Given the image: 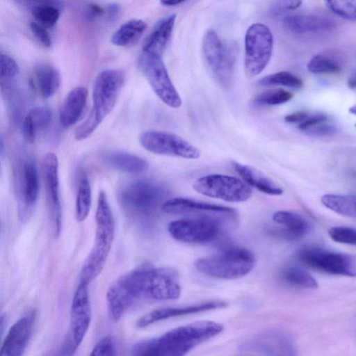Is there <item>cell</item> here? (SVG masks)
Masks as SVG:
<instances>
[{
  "label": "cell",
  "instance_id": "6da1fadb",
  "mask_svg": "<svg viewBox=\"0 0 356 356\" xmlns=\"http://www.w3.org/2000/svg\"><path fill=\"white\" fill-rule=\"evenodd\" d=\"M222 324L200 321L172 329L161 336L140 341L131 348L137 356H182L220 334Z\"/></svg>",
  "mask_w": 356,
  "mask_h": 356
},
{
  "label": "cell",
  "instance_id": "7a4b0ae2",
  "mask_svg": "<svg viewBox=\"0 0 356 356\" xmlns=\"http://www.w3.org/2000/svg\"><path fill=\"white\" fill-rule=\"evenodd\" d=\"M95 237L94 245L85 260L80 281L87 284L98 277L106 263L115 236L113 215L104 191L99 193L95 212Z\"/></svg>",
  "mask_w": 356,
  "mask_h": 356
},
{
  "label": "cell",
  "instance_id": "3957f363",
  "mask_svg": "<svg viewBox=\"0 0 356 356\" xmlns=\"http://www.w3.org/2000/svg\"><path fill=\"white\" fill-rule=\"evenodd\" d=\"M168 191L162 184L138 179L124 184L118 191V200L128 214L145 218L152 216L165 202Z\"/></svg>",
  "mask_w": 356,
  "mask_h": 356
},
{
  "label": "cell",
  "instance_id": "277c9868",
  "mask_svg": "<svg viewBox=\"0 0 356 356\" xmlns=\"http://www.w3.org/2000/svg\"><path fill=\"white\" fill-rule=\"evenodd\" d=\"M253 253L243 248L234 247L213 255L197 259L195 268L200 273L218 279L233 280L248 275L254 268Z\"/></svg>",
  "mask_w": 356,
  "mask_h": 356
},
{
  "label": "cell",
  "instance_id": "5b68a950",
  "mask_svg": "<svg viewBox=\"0 0 356 356\" xmlns=\"http://www.w3.org/2000/svg\"><path fill=\"white\" fill-rule=\"evenodd\" d=\"M219 215H194L172 221L168 225L170 234L177 241L187 243H206L214 240L220 232Z\"/></svg>",
  "mask_w": 356,
  "mask_h": 356
},
{
  "label": "cell",
  "instance_id": "8992f818",
  "mask_svg": "<svg viewBox=\"0 0 356 356\" xmlns=\"http://www.w3.org/2000/svg\"><path fill=\"white\" fill-rule=\"evenodd\" d=\"M200 194L228 202H242L249 200L252 191L244 181L236 177L222 174L202 176L193 184Z\"/></svg>",
  "mask_w": 356,
  "mask_h": 356
},
{
  "label": "cell",
  "instance_id": "52a82bcc",
  "mask_svg": "<svg viewBox=\"0 0 356 356\" xmlns=\"http://www.w3.org/2000/svg\"><path fill=\"white\" fill-rule=\"evenodd\" d=\"M273 38L268 27L263 24L251 25L245 37L244 68L249 77L259 75L268 64L272 55Z\"/></svg>",
  "mask_w": 356,
  "mask_h": 356
},
{
  "label": "cell",
  "instance_id": "ba28073f",
  "mask_svg": "<svg viewBox=\"0 0 356 356\" xmlns=\"http://www.w3.org/2000/svg\"><path fill=\"white\" fill-rule=\"evenodd\" d=\"M125 80L124 72L107 69L97 76L92 90V108L90 115L100 124L114 108Z\"/></svg>",
  "mask_w": 356,
  "mask_h": 356
},
{
  "label": "cell",
  "instance_id": "9c48e42d",
  "mask_svg": "<svg viewBox=\"0 0 356 356\" xmlns=\"http://www.w3.org/2000/svg\"><path fill=\"white\" fill-rule=\"evenodd\" d=\"M203 54L217 81L224 88L234 81L236 53L234 47H227L214 31H209L202 43Z\"/></svg>",
  "mask_w": 356,
  "mask_h": 356
},
{
  "label": "cell",
  "instance_id": "30bf717a",
  "mask_svg": "<svg viewBox=\"0 0 356 356\" xmlns=\"http://www.w3.org/2000/svg\"><path fill=\"white\" fill-rule=\"evenodd\" d=\"M138 65L152 90L163 103L173 108L181 106V98L161 56L143 51Z\"/></svg>",
  "mask_w": 356,
  "mask_h": 356
},
{
  "label": "cell",
  "instance_id": "8fae6325",
  "mask_svg": "<svg viewBox=\"0 0 356 356\" xmlns=\"http://www.w3.org/2000/svg\"><path fill=\"white\" fill-rule=\"evenodd\" d=\"M143 298L153 301L177 299L181 286L177 273L164 267L142 266Z\"/></svg>",
  "mask_w": 356,
  "mask_h": 356
},
{
  "label": "cell",
  "instance_id": "7c38bea8",
  "mask_svg": "<svg viewBox=\"0 0 356 356\" xmlns=\"http://www.w3.org/2000/svg\"><path fill=\"white\" fill-rule=\"evenodd\" d=\"M139 140L145 150L154 154L186 159H197L200 156V151L197 147L172 133L145 131L140 134Z\"/></svg>",
  "mask_w": 356,
  "mask_h": 356
},
{
  "label": "cell",
  "instance_id": "4fadbf2b",
  "mask_svg": "<svg viewBox=\"0 0 356 356\" xmlns=\"http://www.w3.org/2000/svg\"><path fill=\"white\" fill-rule=\"evenodd\" d=\"M305 265L330 274L356 276V257L348 254L307 248L298 254Z\"/></svg>",
  "mask_w": 356,
  "mask_h": 356
},
{
  "label": "cell",
  "instance_id": "5bb4252c",
  "mask_svg": "<svg viewBox=\"0 0 356 356\" xmlns=\"http://www.w3.org/2000/svg\"><path fill=\"white\" fill-rule=\"evenodd\" d=\"M88 284L80 281L74 294L70 311V326L67 349L72 353L82 343L92 317L91 306L88 290Z\"/></svg>",
  "mask_w": 356,
  "mask_h": 356
},
{
  "label": "cell",
  "instance_id": "9a60e30c",
  "mask_svg": "<svg viewBox=\"0 0 356 356\" xmlns=\"http://www.w3.org/2000/svg\"><path fill=\"white\" fill-rule=\"evenodd\" d=\"M15 176L19 213L24 216L32 211L39 195L38 169L32 158L19 162Z\"/></svg>",
  "mask_w": 356,
  "mask_h": 356
},
{
  "label": "cell",
  "instance_id": "2e32d148",
  "mask_svg": "<svg viewBox=\"0 0 356 356\" xmlns=\"http://www.w3.org/2000/svg\"><path fill=\"white\" fill-rule=\"evenodd\" d=\"M108 309L112 319L118 322L139 298L130 272L119 277L106 292Z\"/></svg>",
  "mask_w": 356,
  "mask_h": 356
},
{
  "label": "cell",
  "instance_id": "e0dca14e",
  "mask_svg": "<svg viewBox=\"0 0 356 356\" xmlns=\"http://www.w3.org/2000/svg\"><path fill=\"white\" fill-rule=\"evenodd\" d=\"M36 312L33 310L17 321L9 329L0 349L3 356L22 355L31 338Z\"/></svg>",
  "mask_w": 356,
  "mask_h": 356
},
{
  "label": "cell",
  "instance_id": "ac0fdd59",
  "mask_svg": "<svg viewBox=\"0 0 356 356\" xmlns=\"http://www.w3.org/2000/svg\"><path fill=\"white\" fill-rule=\"evenodd\" d=\"M161 209L170 214L219 215L231 217L236 216V210L232 208L184 197L165 200Z\"/></svg>",
  "mask_w": 356,
  "mask_h": 356
},
{
  "label": "cell",
  "instance_id": "d6986e66",
  "mask_svg": "<svg viewBox=\"0 0 356 356\" xmlns=\"http://www.w3.org/2000/svg\"><path fill=\"white\" fill-rule=\"evenodd\" d=\"M58 159L53 152H48L42 159V170L47 193L54 211L56 233L61 227V207L60 203V183Z\"/></svg>",
  "mask_w": 356,
  "mask_h": 356
},
{
  "label": "cell",
  "instance_id": "ffe728a7",
  "mask_svg": "<svg viewBox=\"0 0 356 356\" xmlns=\"http://www.w3.org/2000/svg\"><path fill=\"white\" fill-rule=\"evenodd\" d=\"M283 26L295 34L318 33L334 29L335 22L322 14H296L286 16Z\"/></svg>",
  "mask_w": 356,
  "mask_h": 356
},
{
  "label": "cell",
  "instance_id": "44dd1931",
  "mask_svg": "<svg viewBox=\"0 0 356 356\" xmlns=\"http://www.w3.org/2000/svg\"><path fill=\"white\" fill-rule=\"evenodd\" d=\"M226 306L227 302L224 301H209L185 307L158 309L143 316L136 322V325L138 327H145L169 318L224 308Z\"/></svg>",
  "mask_w": 356,
  "mask_h": 356
},
{
  "label": "cell",
  "instance_id": "7402d4cb",
  "mask_svg": "<svg viewBox=\"0 0 356 356\" xmlns=\"http://www.w3.org/2000/svg\"><path fill=\"white\" fill-rule=\"evenodd\" d=\"M273 220L280 227L273 233L286 239H296L307 234L311 229L310 223L301 215L290 211H277Z\"/></svg>",
  "mask_w": 356,
  "mask_h": 356
},
{
  "label": "cell",
  "instance_id": "603a6c76",
  "mask_svg": "<svg viewBox=\"0 0 356 356\" xmlns=\"http://www.w3.org/2000/svg\"><path fill=\"white\" fill-rule=\"evenodd\" d=\"M88 90L83 86L72 89L65 98L59 112V122L62 127L69 128L81 118L86 107Z\"/></svg>",
  "mask_w": 356,
  "mask_h": 356
},
{
  "label": "cell",
  "instance_id": "cb8c5ba5",
  "mask_svg": "<svg viewBox=\"0 0 356 356\" xmlns=\"http://www.w3.org/2000/svg\"><path fill=\"white\" fill-rule=\"evenodd\" d=\"M31 83L42 97L48 99L58 90L60 86V74L51 63H40L33 69Z\"/></svg>",
  "mask_w": 356,
  "mask_h": 356
},
{
  "label": "cell",
  "instance_id": "d4e9b609",
  "mask_svg": "<svg viewBox=\"0 0 356 356\" xmlns=\"http://www.w3.org/2000/svg\"><path fill=\"white\" fill-rule=\"evenodd\" d=\"M175 19L176 15L172 14L159 21L147 38L143 51L161 56L170 40Z\"/></svg>",
  "mask_w": 356,
  "mask_h": 356
},
{
  "label": "cell",
  "instance_id": "484cf974",
  "mask_svg": "<svg viewBox=\"0 0 356 356\" xmlns=\"http://www.w3.org/2000/svg\"><path fill=\"white\" fill-rule=\"evenodd\" d=\"M232 166L236 173L250 187L270 195H280L283 189L260 172L248 165L234 161Z\"/></svg>",
  "mask_w": 356,
  "mask_h": 356
},
{
  "label": "cell",
  "instance_id": "4316f807",
  "mask_svg": "<svg viewBox=\"0 0 356 356\" xmlns=\"http://www.w3.org/2000/svg\"><path fill=\"white\" fill-rule=\"evenodd\" d=\"M51 120L52 113L48 107L38 106L31 108L22 122V131L24 138L29 143H34L38 132L46 129Z\"/></svg>",
  "mask_w": 356,
  "mask_h": 356
},
{
  "label": "cell",
  "instance_id": "83f0119b",
  "mask_svg": "<svg viewBox=\"0 0 356 356\" xmlns=\"http://www.w3.org/2000/svg\"><path fill=\"white\" fill-rule=\"evenodd\" d=\"M104 159L112 168L129 174H140L149 168L147 161L143 158L124 152H109L106 154Z\"/></svg>",
  "mask_w": 356,
  "mask_h": 356
},
{
  "label": "cell",
  "instance_id": "f1b7e54d",
  "mask_svg": "<svg viewBox=\"0 0 356 356\" xmlns=\"http://www.w3.org/2000/svg\"><path fill=\"white\" fill-rule=\"evenodd\" d=\"M147 27L141 19H131L123 24L113 33L111 42L118 47L135 44L141 38Z\"/></svg>",
  "mask_w": 356,
  "mask_h": 356
},
{
  "label": "cell",
  "instance_id": "f546056e",
  "mask_svg": "<svg viewBox=\"0 0 356 356\" xmlns=\"http://www.w3.org/2000/svg\"><path fill=\"white\" fill-rule=\"evenodd\" d=\"M321 202L339 215L356 218V195L326 194L321 197Z\"/></svg>",
  "mask_w": 356,
  "mask_h": 356
},
{
  "label": "cell",
  "instance_id": "4dcf8cb0",
  "mask_svg": "<svg viewBox=\"0 0 356 356\" xmlns=\"http://www.w3.org/2000/svg\"><path fill=\"white\" fill-rule=\"evenodd\" d=\"M91 204V188L88 178L83 172L79 179L76 197L75 214L77 221L83 222L87 218L90 213Z\"/></svg>",
  "mask_w": 356,
  "mask_h": 356
},
{
  "label": "cell",
  "instance_id": "1f68e13d",
  "mask_svg": "<svg viewBox=\"0 0 356 356\" xmlns=\"http://www.w3.org/2000/svg\"><path fill=\"white\" fill-rule=\"evenodd\" d=\"M280 278L286 284L305 289H316L318 283L305 270L298 266H289L282 269Z\"/></svg>",
  "mask_w": 356,
  "mask_h": 356
},
{
  "label": "cell",
  "instance_id": "d6a6232c",
  "mask_svg": "<svg viewBox=\"0 0 356 356\" xmlns=\"http://www.w3.org/2000/svg\"><path fill=\"white\" fill-rule=\"evenodd\" d=\"M307 69L315 74H333L340 72L341 63L336 56L321 53L311 58L307 63Z\"/></svg>",
  "mask_w": 356,
  "mask_h": 356
},
{
  "label": "cell",
  "instance_id": "836d02e7",
  "mask_svg": "<svg viewBox=\"0 0 356 356\" xmlns=\"http://www.w3.org/2000/svg\"><path fill=\"white\" fill-rule=\"evenodd\" d=\"M282 340L275 333H264L249 340L245 345L244 349L250 351H256L263 354H273V352L280 350Z\"/></svg>",
  "mask_w": 356,
  "mask_h": 356
},
{
  "label": "cell",
  "instance_id": "e575fe53",
  "mask_svg": "<svg viewBox=\"0 0 356 356\" xmlns=\"http://www.w3.org/2000/svg\"><path fill=\"white\" fill-rule=\"evenodd\" d=\"M258 84L261 86H282L298 89L302 86V80L296 75L286 71L279 72L261 78Z\"/></svg>",
  "mask_w": 356,
  "mask_h": 356
},
{
  "label": "cell",
  "instance_id": "d590c367",
  "mask_svg": "<svg viewBox=\"0 0 356 356\" xmlns=\"http://www.w3.org/2000/svg\"><path fill=\"white\" fill-rule=\"evenodd\" d=\"M293 95L284 89H272L264 91L252 100V104L255 106L280 105L289 102Z\"/></svg>",
  "mask_w": 356,
  "mask_h": 356
},
{
  "label": "cell",
  "instance_id": "8d00e7d4",
  "mask_svg": "<svg viewBox=\"0 0 356 356\" xmlns=\"http://www.w3.org/2000/svg\"><path fill=\"white\" fill-rule=\"evenodd\" d=\"M60 13V8L56 6H43L31 13L35 21L47 29L56 25Z\"/></svg>",
  "mask_w": 356,
  "mask_h": 356
},
{
  "label": "cell",
  "instance_id": "74e56055",
  "mask_svg": "<svg viewBox=\"0 0 356 356\" xmlns=\"http://www.w3.org/2000/svg\"><path fill=\"white\" fill-rule=\"evenodd\" d=\"M334 14L346 19L356 21V0H325Z\"/></svg>",
  "mask_w": 356,
  "mask_h": 356
},
{
  "label": "cell",
  "instance_id": "f35d334b",
  "mask_svg": "<svg viewBox=\"0 0 356 356\" xmlns=\"http://www.w3.org/2000/svg\"><path fill=\"white\" fill-rule=\"evenodd\" d=\"M19 68L16 61L10 56L1 54L0 56V79L1 83L12 82L17 76Z\"/></svg>",
  "mask_w": 356,
  "mask_h": 356
},
{
  "label": "cell",
  "instance_id": "ab89813d",
  "mask_svg": "<svg viewBox=\"0 0 356 356\" xmlns=\"http://www.w3.org/2000/svg\"><path fill=\"white\" fill-rule=\"evenodd\" d=\"M330 237L335 242L356 245V229L346 226H335L328 231Z\"/></svg>",
  "mask_w": 356,
  "mask_h": 356
},
{
  "label": "cell",
  "instance_id": "60d3db41",
  "mask_svg": "<svg viewBox=\"0 0 356 356\" xmlns=\"http://www.w3.org/2000/svg\"><path fill=\"white\" fill-rule=\"evenodd\" d=\"M115 346L111 337L101 339L93 347L90 355L91 356H111L115 355Z\"/></svg>",
  "mask_w": 356,
  "mask_h": 356
},
{
  "label": "cell",
  "instance_id": "b9f144b4",
  "mask_svg": "<svg viewBox=\"0 0 356 356\" xmlns=\"http://www.w3.org/2000/svg\"><path fill=\"white\" fill-rule=\"evenodd\" d=\"M16 5L29 10L31 13L46 6H56L60 8L62 3L58 0H10Z\"/></svg>",
  "mask_w": 356,
  "mask_h": 356
},
{
  "label": "cell",
  "instance_id": "7bdbcfd3",
  "mask_svg": "<svg viewBox=\"0 0 356 356\" xmlns=\"http://www.w3.org/2000/svg\"><path fill=\"white\" fill-rule=\"evenodd\" d=\"M30 29L34 37L45 47H50L52 42L47 28L40 24L31 22L30 24Z\"/></svg>",
  "mask_w": 356,
  "mask_h": 356
},
{
  "label": "cell",
  "instance_id": "ee69618b",
  "mask_svg": "<svg viewBox=\"0 0 356 356\" xmlns=\"http://www.w3.org/2000/svg\"><path fill=\"white\" fill-rule=\"evenodd\" d=\"M327 120V115L323 113H316L311 115H309L304 121L298 124V128L300 130L306 132L316 125L326 122Z\"/></svg>",
  "mask_w": 356,
  "mask_h": 356
},
{
  "label": "cell",
  "instance_id": "f6af8a7d",
  "mask_svg": "<svg viewBox=\"0 0 356 356\" xmlns=\"http://www.w3.org/2000/svg\"><path fill=\"white\" fill-rule=\"evenodd\" d=\"M337 131V129L332 124H327L325 122L319 124L316 127L308 130L307 134L317 136H326L334 134Z\"/></svg>",
  "mask_w": 356,
  "mask_h": 356
},
{
  "label": "cell",
  "instance_id": "bcb514c9",
  "mask_svg": "<svg viewBox=\"0 0 356 356\" xmlns=\"http://www.w3.org/2000/svg\"><path fill=\"white\" fill-rule=\"evenodd\" d=\"M302 3V0H278L275 8L276 13L296 10Z\"/></svg>",
  "mask_w": 356,
  "mask_h": 356
},
{
  "label": "cell",
  "instance_id": "7dc6e473",
  "mask_svg": "<svg viewBox=\"0 0 356 356\" xmlns=\"http://www.w3.org/2000/svg\"><path fill=\"white\" fill-rule=\"evenodd\" d=\"M309 113L306 111H298L289 114L284 117V120L290 124H299L304 121L308 116Z\"/></svg>",
  "mask_w": 356,
  "mask_h": 356
},
{
  "label": "cell",
  "instance_id": "c3c4849f",
  "mask_svg": "<svg viewBox=\"0 0 356 356\" xmlns=\"http://www.w3.org/2000/svg\"><path fill=\"white\" fill-rule=\"evenodd\" d=\"M348 86L350 89L356 90V71L349 76Z\"/></svg>",
  "mask_w": 356,
  "mask_h": 356
},
{
  "label": "cell",
  "instance_id": "681fc988",
  "mask_svg": "<svg viewBox=\"0 0 356 356\" xmlns=\"http://www.w3.org/2000/svg\"><path fill=\"white\" fill-rule=\"evenodd\" d=\"M186 0H160L161 3L165 6H177Z\"/></svg>",
  "mask_w": 356,
  "mask_h": 356
},
{
  "label": "cell",
  "instance_id": "f907efd6",
  "mask_svg": "<svg viewBox=\"0 0 356 356\" xmlns=\"http://www.w3.org/2000/svg\"><path fill=\"white\" fill-rule=\"evenodd\" d=\"M349 112L354 114V115H356V104L351 106L350 108H349Z\"/></svg>",
  "mask_w": 356,
  "mask_h": 356
}]
</instances>
